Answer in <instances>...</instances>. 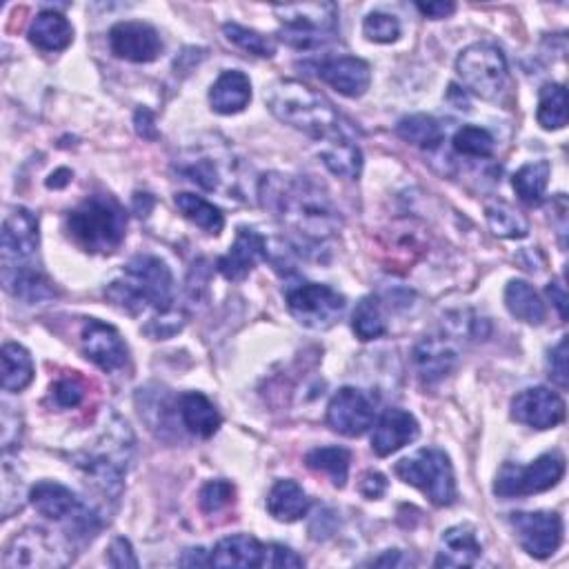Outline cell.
I'll list each match as a JSON object with an SVG mask.
<instances>
[{
	"instance_id": "obj_1",
	"label": "cell",
	"mask_w": 569,
	"mask_h": 569,
	"mask_svg": "<svg viewBox=\"0 0 569 569\" xmlns=\"http://www.w3.org/2000/svg\"><path fill=\"white\" fill-rule=\"evenodd\" d=\"M258 198L274 218L310 243H323L343 227L329 194L305 177L267 174L258 183Z\"/></svg>"
},
{
	"instance_id": "obj_2",
	"label": "cell",
	"mask_w": 569,
	"mask_h": 569,
	"mask_svg": "<svg viewBox=\"0 0 569 569\" xmlns=\"http://www.w3.org/2000/svg\"><path fill=\"white\" fill-rule=\"evenodd\" d=\"M105 296L113 307L130 316L143 314L154 307L158 314L174 310V276L165 261L156 256H134L121 278L107 284Z\"/></svg>"
},
{
	"instance_id": "obj_3",
	"label": "cell",
	"mask_w": 569,
	"mask_h": 569,
	"mask_svg": "<svg viewBox=\"0 0 569 569\" xmlns=\"http://www.w3.org/2000/svg\"><path fill=\"white\" fill-rule=\"evenodd\" d=\"M265 100L274 117L294 130L305 132L312 138L325 141L338 134V113L334 105L310 85L280 78L271 83L265 92Z\"/></svg>"
},
{
	"instance_id": "obj_4",
	"label": "cell",
	"mask_w": 569,
	"mask_h": 569,
	"mask_svg": "<svg viewBox=\"0 0 569 569\" xmlns=\"http://www.w3.org/2000/svg\"><path fill=\"white\" fill-rule=\"evenodd\" d=\"M125 207L107 194L89 196L68 214L70 237L89 254H111L125 241Z\"/></svg>"
},
{
	"instance_id": "obj_5",
	"label": "cell",
	"mask_w": 569,
	"mask_h": 569,
	"mask_svg": "<svg viewBox=\"0 0 569 569\" xmlns=\"http://www.w3.org/2000/svg\"><path fill=\"white\" fill-rule=\"evenodd\" d=\"M130 453L132 432L128 429L125 421L113 416V423L105 427L96 447L78 453L74 461L96 489H100L105 496H119L123 489Z\"/></svg>"
},
{
	"instance_id": "obj_6",
	"label": "cell",
	"mask_w": 569,
	"mask_h": 569,
	"mask_svg": "<svg viewBox=\"0 0 569 569\" xmlns=\"http://www.w3.org/2000/svg\"><path fill=\"white\" fill-rule=\"evenodd\" d=\"M280 21L278 38L294 49H318L338 36V8L334 3H294L276 5Z\"/></svg>"
},
{
	"instance_id": "obj_7",
	"label": "cell",
	"mask_w": 569,
	"mask_h": 569,
	"mask_svg": "<svg viewBox=\"0 0 569 569\" xmlns=\"http://www.w3.org/2000/svg\"><path fill=\"white\" fill-rule=\"evenodd\" d=\"M396 476L421 489L438 507H447L457 500V479H453L451 461L443 449L427 447L396 463Z\"/></svg>"
},
{
	"instance_id": "obj_8",
	"label": "cell",
	"mask_w": 569,
	"mask_h": 569,
	"mask_svg": "<svg viewBox=\"0 0 569 569\" xmlns=\"http://www.w3.org/2000/svg\"><path fill=\"white\" fill-rule=\"evenodd\" d=\"M457 74L463 85L483 100H496L509 78L505 53L492 43H474L457 59Z\"/></svg>"
},
{
	"instance_id": "obj_9",
	"label": "cell",
	"mask_w": 569,
	"mask_h": 569,
	"mask_svg": "<svg viewBox=\"0 0 569 569\" xmlns=\"http://www.w3.org/2000/svg\"><path fill=\"white\" fill-rule=\"evenodd\" d=\"M284 303L290 314L307 329L325 331L346 314L348 301L329 284L296 282L284 290Z\"/></svg>"
},
{
	"instance_id": "obj_10",
	"label": "cell",
	"mask_w": 569,
	"mask_h": 569,
	"mask_svg": "<svg viewBox=\"0 0 569 569\" xmlns=\"http://www.w3.org/2000/svg\"><path fill=\"white\" fill-rule=\"evenodd\" d=\"M565 476V457L560 451H547L532 465L505 463L496 476L494 494L500 498H519L547 492Z\"/></svg>"
},
{
	"instance_id": "obj_11",
	"label": "cell",
	"mask_w": 569,
	"mask_h": 569,
	"mask_svg": "<svg viewBox=\"0 0 569 569\" xmlns=\"http://www.w3.org/2000/svg\"><path fill=\"white\" fill-rule=\"evenodd\" d=\"M72 562V556L63 545L49 536L40 528H27L12 538L8 545L3 565L8 569L19 567H65Z\"/></svg>"
},
{
	"instance_id": "obj_12",
	"label": "cell",
	"mask_w": 569,
	"mask_h": 569,
	"mask_svg": "<svg viewBox=\"0 0 569 569\" xmlns=\"http://www.w3.org/2000/svg\"><path fill=\"white\" fill-rule=\"evenodd\" d=\"M521 547L538 560L554 556L562 543V519L556 511H517L509 519Z\"/></svg>"
},
{
	"instance_id": "obj_13",
	"label": "cell",
	"mask_w": 569,
	"mask_h": 569,
	"mask_svg": "<svg viewBox=\"0 0 569 569\" xmlns=\"http://www.w3.org/2000/svg\"><path fill=\"white\" fill-rule=\"evenodd\" d=\"M374 419L372 398L356 387L338 389L327 405V425L348 438L363 436L374 425Z\"/></svg>"
},
{
	"instance_id": "obj_14",
	"label": "cell",
	"mask_w": 569,
	"mask_h": 569,
	"mask_svg": "<svg viewBox=\"0 0 569 569\" xmlns=\"http://www.w3.org/2000/svg\"><path fill=\"white\" fill-rule=\"evenodd\" d=\"M81 343L85 356L107 374L121 372L130 361L128 346L119 329L98 318H85Z\"/></svg>"
},
{
	"instance_id": "obj_15",
	"label": "cell",
	"mask_w": 569,
	"mask_h": 569,
	"mask_svg": "<svg viewBox=\"0 0 569 569\" xmlns=\"http://www.w3.org/2000/svg\"><path fill=\"white\" fill-rule=\"evenodd\" d=\"M40 245L38 234V218L25 209L14 207L5 216L3 234H0V250H3V265L16 267V265H32L36 252Z\"/></svg>"
},
{
	"instance_id": "obj_16",
	"label": "cell",
	"mask_w": 569,
	"mask_h": 569,
	"mask_svg": "<svg viewBox=\"0 0 569 569\" xmlns=\"http://www.w3.org/2000/svg\"><path fill=\"white\" fill-rule=\"evenodd\" d=\"M511 419L532 429H552L565 421V401L547 387H530L511 401Z\"/></svg>"
},
{
	"instance_id": "obj_17",
	"label": "cell",
	"mask_w": 569,
	"mask_h": 569,
	"mask_svg": "<svg viewBox=\"0 0 569 569\" xmlns=\"http://www.w3.org/2000/svg\"><path fill=\"white\" fill-rule=\"evenodd\" d=\"M109 49L117 59L130 63H152L162 51V40L152 25L125 21L109 29Z\"/></svg>"
},
{
	"instance_id": "obj_18",
	"label": "cell",
	"mask_w": 569,
	"mask_h": 569,
	"mask_svg": "<svg viewBox=\"0 0 569 569\" xmlns=\"http://www.w3.org/2000/svg\"><path fill=\"white\" fill-rule=\"evenodd\" d=\"M314 74L325 81L331 89L348 98H361L372 83V70L363 59L356 56H338L312 65Z\"/></svg>"
},
{
	"instance_id": "obj_19",
	"label": "cell",
	"mask_w": 569,
	"mask_h": 569,
	"mask_svg": "<svg viewBox=\"0 0 569 569\" xmlns=\"http://www.w3.org/2000/svg\"><path fill=\"white\" fill-rule=\"evenodd\" d=\"M261 258H267V239L252 227H239L234 245L218 258L216 267L225 280L241 282L252 274Z\"/></svg>"
},
{
	"instance_id": "obj_20",
	"label": "cell",
	"mask_w": 569,
	"mask_h": 569,
	"mask_svg": "<svg viewBox=\"0 0 569 569\" xmlns=\"http://www.w3.org/2000/svg\"><path fill=\"white\" fill-rule=\"evenodd\" d=\"M419 421L405 410H387L374 429L372 449L378 457H391L394 451L403 449L405 445L419 438Z\"/></svg>"
},
{
	"instance_id": "obj_21",
	"label": "cell",
	"mask_w": 569,
	"mask_h": 569,
	"mask_svg": "<svg viewBox=\"0 0 569 569\" xmlns=\"http://www.w3.org/2000/svg\"><path fill=\"white\" fill-rule=\"evenodd\" d=\"M269 545L261 543L250 534H234L216 543L209 554V565L214 567H267Z\"/></svg>"
},
{
	"instance_id": "obj_22",
	"label": "cell",
	"mask_w": 569,
	"mask_h": 569,
	"mask_svg": "<svg viewBox=\"0 0 569 569\" xmlns=\"http://www.w3.org/2000/svg\"><path fill=\"white\" fill-rule=\"evenodd\" d=\"M459 363V352L449 340L427 336L414 348V367L423 383H438L449 376Z\"/></svg>"
},
{
	"instance_id": "obj_23",
	"label": "cell",
	"mask_w": 569,
	"mask_h": 569,
	"mask_svg": "<svg viewBox=\"0 0 569 569\" xmlns=\"http://www.w3.org/2000/svg\"><path fill=\"white\" fill-rule=\"evenodd\" d=\"M29 503L49 521H70L83 505L70 487L56 481H38L29 489Z\"/></svg>"
},
{
	"instance_id": "obj_24",
	"label": "cell",
	"mask_w": 569,
	"mask_h": 569,
	"mask_svg": "<svg viewBox=\"0 0 569 569\" xmlns=\"http://www.w3.org/2000/svg\"><path fill=\"white\" fill-rule=\"evenodd\" d=\"M252 100V83L241 70L222 72L209 89V105L216 113L232 117L243 111Z\"/></svg>"
},
{
	"instance_id": "obj_25",
	"label": "cell",
	"mask_w": 569,
	"mask_h": 569,
	"mask_svg": "<svg viewBox=\"0 0 569 569\" xmlns=\"http://www.w3.org/2000/svg\"><path fill=\"white\" fill-rule=\"evenodd\" d=\"M3 284L14 299L25 303H43L56 296L51 280L38 267H34V263L16 267L3 265Z\"/></svg>"
},
{
	"instance_id": "obj_26",
	"label": "cell",
	"mask_w": 569,
	"mask_h": 569,
	"mask_svg": "<svg viewBox=\"0 0 569 569\" xmlns=\"http://www.w3.org/2000/svg\"><path fill=\"white\" fill-rule=\"evenodd\" d=\"M483 554L474 528H449L440 538V552L434 560L436 567H472Z\"/></svg>"
},
{
	"instance_id": "obj_27",
	"label": "cell",
	"mask_w": 569,
	"mask_h": 569,
	"mask_svg": "<svg viewBox=\"0 0 569 569\" xmlns=\"http://www.w3.org/2000/svg\"><path fill=\"white\" fill-rule=\"evenodd\" d=\"M318 154H320V160L325 162V167L338 179L356 181L363 172V154H361L359 145L352 143L350 138H346L340 132L325 138Z\"/></svg>"
},
{
	"instance_id": "obj_28",
	"label": "cell",
	"mask_w": 569,
	"mask_h": 569,
	"mask_svg": "<svg viewBox=\"0 0 569 569\" xmlns=\"http://www.w3.org/2000/svg\"><path fill=\"white\" fill-rule=\"evenodd\" d=\"M29 43L40 51H63L74 40L72 23L53 10H43L29 25Z\"/></svg>"
},
{
	"instance_id": "obj_29",
	"label": "cell",
	"mask_w": 569,
	"mask_h": 569,
	"mask_svg": "<svg viewBox=\"0 0 569 569\" xmlns=\"http://www.w3.org/2000/svg\"><path fill=\"white\" fill-rule=\"evenodd\" d=\"M267 511L280 523H296L307 517L310 496L292 479L276 481L267 494Z\"/></svg>"
},
{
	"instance_id": "obj_30",
	"label": "cell",
	"mask_w": 569,
	"mask_h": 569,
	"mask_svg": "<svg viewBox=\"0 0 569 569\" xmlns=\"http://www.w3.org/2000/svg\"><path fill=\"white\" fill-rule=\"evenodd\" d=\"M179 414L187 432L201 438H211L222 423L216 405L201 391H187L179 398Z\"/></svg>"
},
{
	"instance_id": "obj_31",
	"label": "cell",
	"mask_w": 569,
	"mask_h": 569,
	"mask_svg": "<svg viewBox=\"0 0 569 569\" xmlns=\"http://www.w3.org/2000/svg\"><path fill=\"white\" fill-rule=\"evenodd\" d=\"M505 307L511 316L528 325H541L547 314L541 296L525 280H509L505 288Z\"/></svg>"
},
{
	"instance_id": "obj_32",
	"label": "cell",
	"mask_w": 569,
	"mask_h": 569,
	"mask_svg": "<svg viewBox=\"0 0 569 569\" xmlns=\"http://www.w3.org/2000/svg\"><path fill=\"white\" fill-rule=\"evenodd\" d=\"M181 174L207 192H220L225 190V183H230L227 165L211 154H194L185 158L181 162Z\"/></svg>"
},
{
	"instance_id": "obj_33",
	"label": "cell",
	"mask_w": 569,
	"mask_h": 569,
	"mask_svg": "<svg viewBox=\"0 0 569 569\" xmlns=\"http://www.w3.org/2000/svg\"><path fill=\"white\" fill-rule=\"evenodd\" d=\"M350 463H352V453L346 447H316L312 451H307L305 457V465L314 472L327 474L331 479V483L336 487H346L348 479H350Z\"/></svg>"
},
{
	"instance_id": "obj_34",
	"label": "cell",
	"mask_w": 569,
	"mask_h": 569,
	"mask_svg": "<svg viewBox=\"0 0 569 569\" xmlns=\"http://www.w3.org/2000/svg\"><path fill=\"white\" fill-rule=\"evenodd\" d=\"M174 203L181 209V214L190 222L201 227L205 234L218 237L222 232V227H225L222 211L216 205H211L209 201H205L203 196H196V194H190V192H181V194L174 196Z\"/></svg>"
},
{
	"instance_id": "obj_35",
	"label": "cell",
	"mask_w": 569,
	"mask_h": 569,
	"mask_svg": "<svg viewBox=\"0 0 569 569\" xmlns=\"http://www.w3.org/2000/svg\"><path fill=\"white\" fill-rule=\"evenodd\" d=\"M396 134L401 136L405 143L421 147V149H436L440 147L445 132L440 128V123L427 113H412V117H405L398 121L396 125Z\"/></svg>"
},
{
	"instance_id": "obj_36",
	"label": "cell",
	"mask_w": 569,
	"mask_h": 569,
	"mask_svg": "<svg viewBox=\"0 0 569 569\" xmlns=\"http://www.w3.org/2000/svg\"><path fill=\"white\" fill-rule=\"evenodd\" d=\"M485 216H487V222H489V230L498 239L517 241V239H525L530 234L528 218L519 209H514L503 201H492L485 207Z\"/></svg>"
},
{
	"instance_id": "obj_37",
	"label": "cell",
	"mask_w": 569,
	"mask_h": 569,
	"mask_svg": "<svg viewBox=\"0 0 569 569\" xmlns=\"http://www.w3.org/2000/svg\"><path fill=\"white\" fill-rule=\"evenodd\" d=\"M0 361H3L5 391H23L34 380V361L23 346L8 343L0 352Z\"/></svg>"
},
{
	"instance_id": "obj_38",
	"label": "cell",
	"mask_w": 569,
	"mask_h": 569,
	"mask_svg": "<svg viewBox=\"0 0 569 569\" xmlns=\"http://www.w3.org/2000/svg\"><path fill=\"white\" fill-rule=\"evenodd\" d=\"M549 177H552V165L547 160H534L519 169L514 179H511V185H514V192L523 203L536 205L545 196Z\"/></svg>"
},
{
	"instance_id": "obj_39",
	"label": "cell",
	"mask_w": 569,
	"mask_h": 569,
	"mask_svg": "<svg viewBox=\"0 0 569 569\" xmlns=\"http://www.w3.org/2000/svg\"><path fill=\"white\" fill-rule=\"evenodd\" d=\"M536 121L547 132L562 130L567 125V92L562 85L558 83L543 85L538 94Z\"/></svg>"
},
{
	"instance_id": "obj_40",
	"label": "cell",
	"mask_w": 569,
	"mask_h": 569,
	"mask_svg": "<svg viewBox=\"0 0 569 569\" xmlns=\"http://www.w3.org/2000/svg\"><path fill=\"white\" fill-rule=\"evenodd\" d=\"M352 329L361 340H376L387 334V320L378 296H365L352 314Z\"/></svg>"
},
{
	"instance_id": "obj_41",
	"label": "cell",
	"mask_w": 569,
	"mask_h": 569,
	"mask_svg": "<svg viewBox=\"0 0 569 569\" xmlns=\"http://www.w3.org/2000/svg\"><path fill=\"white\" fill-rule=\"evenodd\" d=\"M222 34L232 45L241 47L243 51L258 56V59H271V56L276 53V43L269 36H263V34L247 29L239 23H225Z\"/></svg>"
},
{
	"instance_id": "obj_42",
	"label": "cell",
	"mask_w": 569,
	"mask_h": 569,
	"mask_svg": "<svg viewBox=\"0 0 569 569\" xmlns=\"http://www.w3.org/2000/svg\"><path fill=\"white\" fill-rule=\"evenodd\" d=\"M451 145L461 156H470V158H489L494 154V136L487 130L474 125L461 128L457 134H453Z\"/></svg>"
},
{
	"instance_id": "obj_43",
	"label": "cell",
	"mask_w": 569,
	"mask_h": 569,
	"mask_svg": "<svg viewBox=\"0 0 569 569\" xmlns=\"http://www.w3.org/2000/svg\"><path fill=\"white\" fill-rule=\"evenodd\" d=\"M363 32L372 43L389 45L401 38V23H398V19L391 14L372 12L363 23Z\"/></svg>"
},
{
	"instance_id": "obj_44",
	"label": "cell",
	"mask_w": 569,
	"mask_h": 569,
	"mask_svg": "<svg viewBox=\"0 0 569 569\" xmlns=\"http://www.w3.org/2000/svg\"><path fill=\"white\" fill-rule=\"evenodd\" d=\"M234 500V485L230 481H209L198 494V503L205 514H216Z\"/></svg>"
},
{
	"instance_id": "obj_45",
	"label": "cell",
	"mask_w": 569,
	"mask_h": 569,
	"mask_svg": "<svg viewBox=\"0 0 569 569\" xmlns=\"http://www.w3.org/2000/svg\"><path fill=\"white\" fill-rule=\"evenodd\" d=\"M51 398L61 410H74L85 398V383L78 376H63L51 385Z\"/></svg>"
},
{
	"instance_id": "obj_46",
	"label": "cell",
	"mask_w": 569,
	"mask_h": 569,
	"mask_svg": "<svg viewBox=\"0 0 569 569\" xmlns=\"http://www.w3.org/2000/svg\"><path fill=\"white\" fill-rule=\"evenodd\" d=\"M547 370H549V378L560 387L565 389L567 383H569V374H567V336H562L558 340V346L552 348L549 356H547Z\"/></svg>"
},
{
	"instance_id": "obj_47",
	"label": "cell",
	"mask_w": 569,
	"mask_h": 569,
	"mask_svg": "<svg viewBox=\"0 0 569 569\" xmlns=\"http://www.w3.org/2000/svg\"><path fill=\"white\" fill-rule=\"evenodd\" d=\"M107 562H109L111 567H119V569H123V567H138V558H136V554H134V547H132V543H130L128 538H123V536L111 541L109 552H107Z\"/></svg>"
},
{
	"instance_id": "obj_48",
	"label": "cell",
	"mask_w": 569,
	"mask_h": 569,
	"mask_svg": "<svg viewBox=\"0 0 569 569\" xmlns=\"http://www.w3.org/2000/svg\"><path fill=\"white\" fill-rule=\"evenodd\" d=\"M267 567L288 569V567H305V558L299 556L294 549L271 543L267 549Z\"/></svg>"
},
{
	"instance_id": "obj_49",
	"label": "cell",
	"mask_w": 569,
	"mask_h": 569,
	"mask_svg": "<svg viewBox=\"0 0 569 569\" xmlns=\"http://www.w3.org/2000/svg\"><path fill=\"white\" fill-rule=\"evenodd\" d=\"M23 436V423L19 414H12L10 408L3 410V451L10 453L12 447H19Z\"/></svg>"
},
{
	"instance_id": "obj_50",
	"label": "cell",
	"mask_w": 569,
	"mask_h": 569,
	"mask_svg": "<svg viewBox=\"0 0 569 569\" xmlns=\"http://www.w3.org/2000/svg\"><path fill=\"white\" fill-rule=\"evenodd\" d=\"M359 489L365 498L370 500H378L385 492H387V479L380 474V472H365L361 476V483H359Z\"/></svg>"
},
{
	"instance_id": "obj_51",
	"label": "cell",
	"mask_w": 569,
	"mask_h": 569,
	"mask_svg": "<svg viewBox=\"0 0 569 569\" xmlns=\"http://www.w3.org/2000/svg\"><path fill=\"white\" fill-rule=\"evenodd\" d=\"M372 565H376V567H412V565H416V560L401 549H389L380 558H374Z\"/></svg>"
},
{
	"instance_id": "obj_52",
	"label": "cell",
	"mask_w": 569,
	"mask_h": 569,
	"mask_svg": "<svg viewBox=\"0 0 569 569\" xmlns=\"http://www.w3.org/2000/svg\"><path fill=\"white\" fill-rule=\"evenodd\" d=\"M416 10L432 21H440L457 12V5L453 3H416Z\"/></svg>"
},
{
	"instance_id": "obj_53",
	"label": "cell",
	"mask_w": 569,
	"mask_h": 569,
	"mask_svg": "<svg viewBox=\"0 0 569 569\" xmlns=\"http://www.w3.org/2000/svg\"><path fill=\"white\" fill-rule=\"evenodd\" d=\"M547 296L552 299L554 307L558 310L560 318H567V292H565V284L560 280H554L547 284Z\"/></svg>"
},
{
	"instance_id": "obj_54",
	"label": "cell",
	"mask_w": 569,
	"mask_h": 569,
	"mask_svg": "<svg viewBox=\"0 0 569 569\" xmlns=\"http://www.w3.org/2000/svg\"><path fill=\"white\" fill-rule=\"evenodd\" d=\"M209 554H211V552H205L203 547L187 549L179 562H181L183 567H205V565H209Z\"/></svg>"
},
{
	"instance_id": "obj_55",
	"label": "cell",
	"mask_w": 569,
	"mask_h": 569,
	"mask_svg": "<svg viewBox=\"0 0 569 569\" xmlns=\"http://www.w3.org/2000/svg\"><path fill=\"white\" fill-rule=\"evenodd\" d=\"M70 181H72V172H70V169H59V172H53V174L49 177L47 187L61 190V187H65Z\"/></svg>"
},
{
	"instance_id": "obj_56",
	"label": "cell",
	"mask_w": 569,
	"mask_h": 569,
	"mask_svg": "<svg viewBox=\"0 0 569 569\" xmlns=\"http://www.w3.org/2000/svg\"><path fill=\"white\" fill-rule=\"evenodd\" d=\"M136 130H138V134L145 136V138H156L154 121H152V113H149V111H147V121H143V117L136 111Z\"/></svg>"
}]
</instances>
